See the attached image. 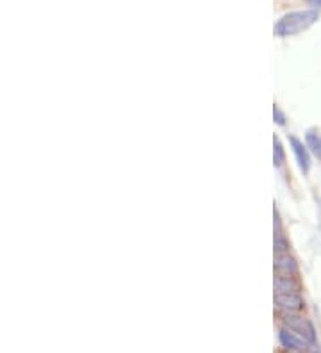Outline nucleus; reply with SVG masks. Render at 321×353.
I'll return each instance as SVG.
<instances>
[{
  "label": "nucleus",
  "mask_w": 321,
  "mask_h": 353,
  "mask_svg": "<svg viewBox=\"0 0 321 353\" xmlns=\"http://www.w3.org/2000/svg\"><path fill=\"white\" fill-rule=\"evenodd\" d=\"M284 159H286V153H284L282 143L278 138H273V163H275V166H282Z\"/></svg>",
  "instance_id": "obj_9"
},
{
  "label": "nucleus",
  "mask_w": 321,
  "mask_h": 353,
  "mask_svg": "<svg viewBox=\"0 0 321 353\" xmlns=\"http://www.w3.org/2000/svg\"><path fill=\"white\" fill-rule=\"evenodd\" d=\"M273 118L278 125H286V116H284V112L280 111V107L278 106H273Z\"/></svg>",
  "instance_id": "obj_11"
},
{
  "label": "nucleus",
  "mask_w": 321,
  "mask_h": 353,
  "mask_svg": "<svg viewBox=\"0 0 321 353\" xmlns=\"http://www.w3.org/2000/svg\"><path fill=\"white\" fill-rule=\"evenodd\" d=\"M275 292H298L300 291V284L294 280V277L287 275H278L273 280Z\"/></svg>",
  "instance_id": "obj_7"
},
{
  "label": "nucleus",
  "mask_w": 321,
  "mask_h": 353,
  "mask_svg": "<svg viewBox=\"0 0 321 353\" xmlns=\"http://www.w3.org/2000/svg\"><path fill=\"white\" fill-rule=\"evenodd\" d=\"M305 143H307V148H311V152L314 153L318 159H321V134L316 130H307L305 134Z\"/></svg>",
  "instance_id": "obj_8"
},
{
  "label": "nucleus",
  "mask_w": 321,
  "mask_h": 353,
  "mask_svg": "<svg viewBox=\"0 0 321 353\" xmlns=\"http://www.w3.org/2000/svg\"><path fill=\"white\" fill-rule=\"evenodd\" d=\"M318 20V11L311 9V11H294V13L284 14L280 20L275 24V34L286 37V36H294L298 32L305 31L311 25L316 24Z\"/></svg>",
  "instance_id": "obj_1"
},
{
  "label": "nucleus",
  "mask_w": 321,
  "mask_h": 353,
  "mask_svg": "<svg viewBox=\"0 0 321 353\" xmlns=\"http://www.w3.org/2000/svg\"><path fill=\"white\" fill-rule=\"evenodd\" d=\"M275 269H277L278 275L294 277L298 273V264L294 261V257H291L289 253H284L277 255V259H275Z\"/></svg>",
  "instance_id": "obj_6"
},
{
  "label": "nucleus",
  "mask_w": 321,
  "mask_h": 353,
  "mask_svg": "<svg viewBox=\"0 0 321 353\" xmlns=\"http://www.w3.org/2000/svg\"><path fill=\"white\" fill-rule=\"evenodd\" d=\"M284 323L289 330H293L294 334L302 337L307 344H314L316 343V332L314 326L309 319L298 316V314H282Z\"/></svg>",
  "instance_id": "obj_2"
},
{
  "label": "nucleus",
  "mask_w": 321,
  "mask_h": 353,
  "mask_svg": "<svg viewBox=\"0 0 321 353\" xmlns=\"http://www.w3.org/2000/svg\"><path fill=\"white\" fill-rule=\"evenodd\" d=\"M275 305L282 314H298L304 310L305 302L300 292H275Z\"/></svg>",
  "instance_id": "obj_3"
},
{
  "label": "nucleus",
  "mask_w": 321,
  "mask_h": 353,
  "mask_svg": "<svg viewBox=\"0 0 321 353\" xmlns=\"http://www.w3.org/2000/svg\"><path fill=\"white\" fill-rule=\"evenodd\" d=\"M278 341H280V344L286 350H291V351H304L305 344H307L298 334H294L289 328H282L278 332Z\"/></svg>",
  "instance_id": "obj_5"
},
{
  "label": "nucleus",
  "mask_w": 321,
  "mask_h": 353,
  "mask_svg": "<svg viewBox=\"0 0 321 353\" xmlns=\"http://www.w3.org/2000/svg\"><path fill=\"white\" fill-rule=\"evenodd\" d=\"M289 251V243H287V239L284 238L282 232H277L275 234V253L277 255H284Z\"/></svg>",
  "instance_id": "obj_10"
},
{
  "label": "nucleus",
  "mask_w": 321,
  "mask_h": 353,
  "mask_svg": "<svg viewBox=\"0 0 321 353\" xmlns=\"http://www.w3.org/2000/svg\"><path fill=\"white\" fill-rule=\"evenodd\" d=\"M289 145H291V150H293L294 157H296V163H298V166H300V170L307 175L309 170H311V155H309L307 145H304V141H300L294 136H289Z\"/></svg>",
  "instance_id": "obj_4"
},
{
  "label": "nucleus",
  "mask_w": 321,
  "mask_h": 353,
  "mask_svg": "<svg viewBox=\"0 0 321 353\" xmlns=\"http://www.w3.org/2000/svg\"><path fill=\"white\" fill-rule=\"evenodd\" d=\"M307 4H309V6H312V7H318V9H321V0H307Z\"/></svg>",
  "instance_id": "obj_12"
}]
</instances>
